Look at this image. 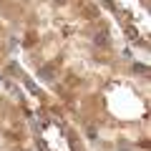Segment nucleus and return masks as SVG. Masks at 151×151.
Masks as SVG:
<instances>
[{"label": "nucleus", "instance_id": "obj_2", "mask_svg": "<svg viewBox=\"0 0 151 151\" xmlns=\"http://www.w3.org/2000/svg\"><path fill=\"white\" fill-rule=\"evenodd\" d=\"M106 35H108V33H98V35H96V43L98 45H108V38Z\"/></svg>", "mask_w": 151, "mask_h": 151}, {"label": "nucleus", "instance_id": "obj_1", "mask_svg": "<svg viewBox=\"0 0 151 151\" xmlns=\"http://www.w3.org/2000/svg\"><path fill=\"white\" fill-rule=\"evenodd\" d=\"M40 78L50 81V78H53V65H45V68H40Z\"/></svg>", "mask_w": 151, "mask_h": 151}, {"label": "nucleus", "instance_id": "obj_5", "mask_svg": "<svg viewBox=\"0 0 151 151\" xmlns=\"http://www.w3.org/2000/svg\"><path fill=\"white\" fill-rule=\"evenodd\" d=\"M58 3H65V0H58Z\"/></svg>", "mask_w": 151, "mask_h": 151}, {"label": "nucleus", "instance_id": "obj_3", "mask_svg": "<svg viewBox=\"0 0 151 151\" xmlns=\"http://www.w3.org/2000/svg\"><path fill=\"white\" fill-rule=\"evenodd\" d=\"M134 70H136V73H144V76H149V65H141V63H134Z\"/></svg>", "mask_w": 151, "mask_h": 151}, {"label": "nucleus", "instance_id": "obj_4", "mask_svg": "<svg viewBox=\"0 0 151 151\" xmlns=\"http://www.w3.org/2000/svg\"><path fill=\"white\" fill-rule=\"evenodd\" d=\"M38 149H40V151H50V149H48V144H45L43 139H38Z\"/></svg>", "mask_w": 151, "mask_h": 151}]
</instances>
